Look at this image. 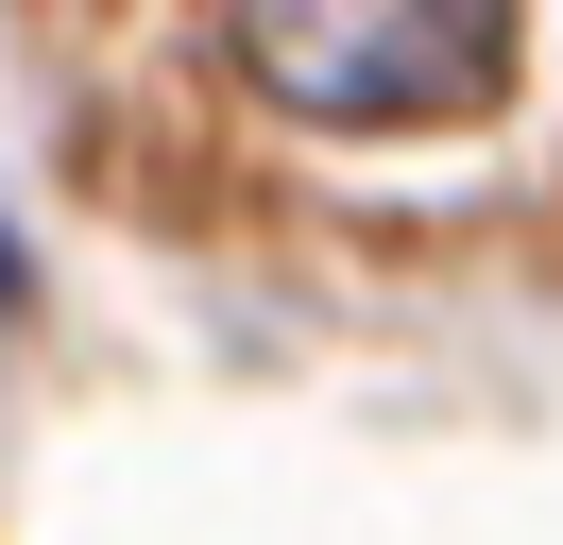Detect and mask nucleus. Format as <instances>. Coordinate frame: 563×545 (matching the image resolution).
<instances>
[{
	"label": "nucleus",
	"instance_id": "f03ea898",
	"mask_svg": "<svg viewBox=\"0 0 563 545\" xmlns=\"http://www.w3.org/2000/svg\"><path fill=\"white\" fill-rule=\"evenodd\" d=\"M0 290H18V238H0Z\"/></svg>",
	"mask_w": 563,
	"mask_h": 545
},
{
	"label": "nucleus",
	"instance_id": "f257e3e1",
	"mask_svg": "<svg viewBox=\"0 0 563 545\" xmlns=\"http://www.w3.org/2000/svg\"><path fill=\"white\" fill-rule=\"evenodd\" d=\"M222 52L308 136H444L512 86V0H222Z\"/></svg>",
	"mask_w": 563,
	"mask_h": 545
}]
</instances>
